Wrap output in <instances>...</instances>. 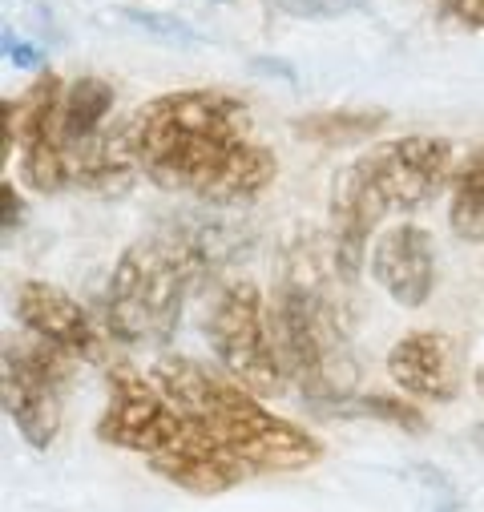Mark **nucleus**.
Segmentation results:
<instances>
[{"label": "nucleus", "instance_id": "nucleus-21", "mask_svg": "<svg viewBox=\"0 0 484 512\" xmlns=\"http://www.w3.org/2000/svg\"><path fill=\"white\" fill-rule=\"evenodd\" d=\"M476 388H480V396H484V367L476 371Z\"/></svg>", "mask_w": 484, "mask_h": 512}, {"label": "nucleus", "instance_id": "nucleus-14", "mask_svg": "<svg viewBox=\"0 0 484 512\" xmlns=\"http://www.w3.org/2000/svg\"><path fill=\"white\" fill-rule=\"evenodd\" d=\"M388 117L384 113H355V109H335V113H311L299 121V134L311 142H359L376 134Z\"/></svg>", "mask_w": 484, "mask_h": 512}, {"label": "nucleus", "instance_id": "nucleus-8", "mask_svg": "<svg viewBox=\"0 0 484 512\" xmlns=\"http://www.w3.org/2000/svg\"><path fill=\"white\" fill-rule=\"evenodd\" d=\"M61 97V77L41 73L21 97L5 105L9 150L21 158L25 182L41 194H57L61 186H69V154L61 142Z\"/></svg>", "mask_w": 484, "mask_h": 512}, {"label": "nucleus", "instance_id": "nucleus-20", "mask_svg": "<svg viewBox=\"0 0 484 512\" xmlns=\"http://www.w3.org/2000/svg\"><path fill=\"white\" fill-rule=\"evenodd\" d=\"M21 194H17V186L13 182H5V234H13L17 226H21Z\"/></svg>", "mask_w": 484, "mask_h": 512}, {"label": "nucleus", "instance_id": "nucleus-1", "mask_svg": "<svg viewBox=\"0 0 484 512\" xmlns=\"http://www.w3.org/2000/svg\"><path fill=\"white\" fill-rule=\"evenodd\" d=\"M138 174L206 206H242L275 182V154L251 130V109L222 89H178L146 101L126 125Z\"/></svg>", "mask_w": 484, "mask_h": 512}, {"label": "nucleus", "instance_id": "nucleus-18", "mask_svg": "<svg viewBox=\"0 0 484 512\" xmlns=\"http://www.w3.org/2000/svg\"><path fill=\"white\" fill-rule=\"evenodd\" d=\"M444 17L464 29H484V0H444Z\"/></svg>", "mask_w": 484, "mask_h": 512}, {"label": "nucleus", "instance_id": "nucleus-7", "mask_svg": "<svg viewBox=\"0 0 484 512\" xmlns=\"http://www.w3.org/2000/svg\"><path fill=\"white\" fill-rule=\"evenodd\" d=\"M69 359L73 355L41 339L5 343V375H0V383H5V412L17 424L21 440L37 452H45L61 432V383L69 375Z\"/></svg>", "mask_w": 484, "mask_h": 512}, {"label": "nucleus", "instance_id": "nucleus-11", "mask_svg": "<svg viewBox=\"0 0 484 512\" xmlns=\"http://www.w3.org/2000/svg\"><path fill=\"white\" fill-rule=\"evenodd\" d=\"M388 375L416 400L448 404L460 392V351L444 331H412L392 347Z\"/></svg>", "mask_w": 484, "mask_h": 512}, {"label": "nucleus", "instance_id": "nucleus-15", "mask_svg": "<svg viewBox=\"0 0 484 512\" xmlns=\"http://www.w3.org/2000/svg\"><path fill=\"white\" fill-rule=\"evenodd\" d=\"M339 408L351 412V416H376V420H392V424H400V428H408V432H424V416H420L416 408L400 404V400L363 396V400H343Z\"/></svg>", "mask_w": 484, "mask_h": 512}, {"label": "nucleus", "instance_id": "nucleus-19", "mask_svg": "<svg viewBox=\"0 0 484 512\" xmlns=\"http://www.w3.org/2000/svg\"><path fill=\"white\" fill-rule=\"evenodd\" d=\"M5 53L21 69H37L41 65V45H25V41H17V33H5Z\"/></svg>", "mask_w": 484, "mask_h": 512}, {"label": "nucleus", "instance_id": "nucleus-2", "mask_svg": "<svg viewBox=\"0 0 484 512\" xmlns=\"http://www.w3.org/2000/svg\"><path fill=\"white\" fill-rule=\"evenodd\" d=\"M247 234L230 222L210 218H182L117 259L105 299H101V327L130 347H158L174 335L182 319L186 291L214 275L218 267L234 263Z\"/></svg>", "mask_w": 484, "mask_h": 512}, {"label": "nucleus", "instance_id": "nucleus-13", "mask_svg": "<svg viewBox=\"0 0 484 512\" xmlns=\"http://www.w3.org/2000/svg\"><path fill=\"white\" fill-rule=\"evenodd\" d=\"M448 226L464 242H484V146H476L452 174Z\"/></svg>", "mask_w": 484, "mask_h": 512}, {"label": "nucleus", "instance_id": "nucleus-12", "mask_svg": "<svg viewBox=\"0 0 484 512\" xmlns=\"http://www.w3.org/2000/svg\"><path fill=\"white\" fill-rule=\"evenodd\" d=\"M109 109H113V85L109 81L77 77V81L65 85V97H61V142H65V154L101 134Z\"/></svg>", "mask_w": 484, "mask_h": 512}, {"label": "nucleus", "instance_id": "nucleus-5", "mask_svg": "<svg viewBox=\"0 0 484 512\" xmlns=\"http://www.w3.org/2000/svg\"><path fill=\"white\" fill-rule=\"evenodd\" d=\"M158 388L198 420L247 472H303L323 460V444L291 420L267 412L255 392L194 359L166 355L154 367Z\"/></svg>", "mask_w": 484, "mask_h": 512}, {"label": "nucleus", "instance_id": "nucleus-17", "mask_svg": "<svg viewBox=\"0 0 484 512\" xmlns=\"http://www.w3.org/2000/svg\"><path fill=\"white\" fill-rule=\"evenodd\" d=\"M355 5V0H279V9L295 17H339Z\"/></svg>", "mask_w": 484, "mask_h": 512}, {"label": "nucleus", "instance_id": "nucleus-9", "mask_svg": "<svg viewBox=\"0 0 484 512\" xmlns=\"http://www.w3.org/2000/svg\"><path fill=\"white\" fill-rule=\"evenodd\" d=\"M17 319L33 339L53 343L57 351H65L73 359H97L101 355L97 323L89 319V311L73 295H65L53 283H41V279L21 283L17 287Z\"/></svg>", "mask_w": 484, "mask_h": 512}, {"label": "nucleus", "instance_id": "nucleus-6", "mask_svg": "<svg viewBox=\"0 0 484 512\" xmlns=\"http://www.w3.org/2000/svg\"><path fill=\"white\" fill-rule=\"evenodd\" d=\"M206 343L222 371L255 396H283L287 371L275 351L271 311L255 283L234 279L222 283L206 311Z\"/></svg>", "mask_w": 484, "mask_h": 512}, {"label": "nucleus", "instance_id": "nucleus-16", "mask_svg": "<svg viewBox=\"0 0 484 512\" xmlns=\"http://www.w3.org/2000/svg\"><path fill=\"white\" fill-rule=\"evenodd\" d=\"M126 21H130L134 29H142V33H150V37L170 41V45H198V41H206L198 29H186V25L174 21V17H154V13H142V9H126Z\"/></svg>", "mask_w": 484, "mask_h": 512}, {"label": "nucleus", "instance_id": "nucleus-4", "mask_svg": "<svg viewBox=\"0 0 484 512\" xmlns=\"http://www.w3.org/2000/svg\"><path fill=\"white\" fill-rule=\"evenodd\" d=\"M97 436L146 456L158 476L194 496L226 492L247 476V468L158 388V379H146L134 367L109 371V404L97 420Z\"/></svg>", "mask_w": 484, "mask_h": 512}, {"label": "nucleus", "instance_id": "nucleus-3", "mask_svg": "<svg viewBox=\"0 0 484 512\" xmlns=\"http://www.w3.org/2000/svg\"><path fill=\"white\" fill-rule=\"evenodd\" d=\"M452 182V146L444 138H392L335 174L331 186V254L343 283L359 279L363 250L388 214L428 206Z\"/></svg>", "mask_w": 484, "mask_h": 512}, {"label": "nucleus", "instance_id": "nucleus-10", "mask_svg": "<svg viewBox=\"0 0 484 512\" xmlns=\"http://www.w3.org/2000/svg\"><path fill=\"white\" fill-rule=\"evenodd\" d=\"M372 279L400 303L424 307L436 291V246L424 226L400 222L372 242Z\"/></svg>", "mask_w": 484, "mask_h": 512}]
</instances>
